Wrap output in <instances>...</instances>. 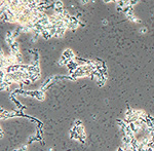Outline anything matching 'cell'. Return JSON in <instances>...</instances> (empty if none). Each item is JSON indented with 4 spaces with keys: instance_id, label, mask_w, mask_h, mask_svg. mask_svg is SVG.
Returning <instances> with one entry per match:
<instances>
[{
    "instance_id": "8fae6325",
    "label": "cell",
    "mask_w": 154,
    "mask_h": 151,
    "mask_svg": "<svg viewBox=\"0 0 154 151\" xmlns=\"http://www.w3.org/2000/svg\"><path fill=\"white\" fill-rule=\"evenodd\" d=\"M5 42L10 46V45H11L13 42H15L14 37H5Z\"/></svg>"
},
{
    "instance_id": "7c38bea8",
    "label": "cell",
    "mask_w": 154,
    "mask_h": 151,
    "mask_svg": "<svg viewBox=\"0 0 154 151\" xmlns=\"http://www.w3.org/2000/svg\"><path fill=\"white\" fill-rule=\"evenodd\" d=\"M127 20L130 21V22H133V23H141V20H139V18H137L136 16L129 17V18H127Z\"/></svg>"
},
{
    "instance_id": "9c48e42d",
    "label": "cell",
    "mask_w": 154,
    "mask_h": 151,
    "mask_svg": "<svg viewBox=\"0 0 154 151\" xmlns=\"http://www.w3.org/2000/svg\"><path fill=\"white\" fill-rule=\"evenodd\" d=\"M14 58H15V60H17V64H20V65L23 64V55L21 54L20 51L14 56Z\"/></svg>"
},
{
    "instance_id": "30bf717a",
    "label": "cell",
    "mask_w": 154,
    "mask_h": 151,
    "mask_svg": "<svg viewBox=\"0 0 154 151\" xmlns=\"http://www.w3.org/2000/svg\"><path fill=\"white\" fill-rule=\"evenodd\" d=\"M55 8H58V9L64 8V4H63V2H62L61 0H57V1L55 2Z\"/></svg>"
},
{
    "instance_id": "ba28073f",
    "label": "cell",
    "mask_w": 154,
    "mask_h": 151,
    "mask_svg": "<svg viewBox=\"0 0 154 151\" xmlns=\"http://www.w3.org/2000/svg\"><path fill=\"white\" fill-rule=\"evenodd\" d=\"M117 124H118V127L121 130V131H123L125 129V127L128 125L125 121H124V119H119V120H117Z\"/></svg>"
},
{
    "instance_id": "ac0fdd59",
    "label": "cell",
    "mask_w": 154,
    "mask_h": 151,
    "mask_svg": "<svg viewBox=\"0 0 154 151\" xmlns=\"http://www.w3.org/2000/svg\"><path fill=\"white\" fill-rule=\"evenodd\" d=\"M102 24H103V25H107V24H108L107 20H103V21H102Z\"/></svg>"
},
{
    "instance_id": "2e32d148",
    "label": "cell",
    "mask_w": 154,
    "mask_h": 151,
    "mask_svg": "<svg viewBox=\"0 0 154 151\" xmlns=\"http://www.w3.org/2000/svg\"><path fill=\"white\" fill-rule=\"evenodd\" d=\"M116 10H117V12H123V8L122 7H120V6H116Z\"/></svg>"
},
{
    "instance_id": "5bb4252c",
    "label": "cell",
    "mask_w": 154,
    "mask_h": 151,
    "mask_svg": "<svg viewBox=\"0 0 154 151\" xmlns=\"http://www.w3.org/2000/svg\"><path fill=\"white\" fill-rule=\"evenodd\" d=\"M139 1L140 0H129V5H132V6H135L139 3Z\"/></svg>"
},
{
    "instance_id": "5b68a950",
    "label": "cell",
    "mask_w": 154,
    "mask_h": 151,
    "mask_svg": "<svg viewBox=\"0 0 154 151\" xmlns=\"http://www.w3.org/2000/svg\"><path fill=\"white\" fill-rule=\"evenodd\" d=\"M41 37H42L43 39H45V40H48V39H50V38H51L52 36H51L50 32L48 31L47 29H44L43 31L41 32Z\"/></svg>"
},
{
    "instance_id": "d6986e66",
    "label": "cell",
    "mask_w": 154,
    "mask_h": 151,
    "mask_svg": "<svg viewBox=\"0 0 154 151\" xmlns=\"http://www.w3.org/2000/svg\"><path fill=\"white\" fill-rule=\"evenodd\" d=\"M116 151H125V150H124V149H123V148H122V146H121V147L117 148V150H116Z\"/></svg>"
},
{
    "instance_id": "8992f818",
    "label": "cell",
    "mask_w": 154,
    "mask_h": 151,
    "mask_svg": "<svg viewBox=\"0 0 154 151\" xmlns=\"http://www.w3.org/2000/svg\"><path fill=\"white\" fill-rule=\"evenodd\" d=\"M40 76H41V73H30V80L32 82H35L40 79Z\"/></svg>"
},
{
    "instance_id": "277c9868",
    "label": "cell",
    "mask_w": 154,
    "mask_h": 151,
    "mask_svg": "<svg viewBox=\"0 0 154 151\" xmlns=\"http://www.w3.org/2000/svg\"><path fill=\"white\" fill-rule=\"evenodd\" d=\"M66 31H67L66 28H58L57 29V33L55 35V38H63Z\"/></svg>"
},
{
    "instance_id": "9a60e30c",
    "label": "cell",
    "mask_w": 154,
    "mask_h": 151,
    "mask_svg": "<svg viewBox=\"0 0 154 151\" xmlns=\"http://www.w3.org/2000/svg\"><path fill=\"white\" fill-rule=\"evenodd\" d=\"M140 33H141V34L147 33V29H146V28H141V29H140Z\"/></svg>"
},
{
    "instance_id": "3957f363",
    "label": "cell",
    "mask_w": 154,
    "mask_h": 151,
    "mask_svg": "<svg viewBox=\"0 0 154 151\" xmlns=\"http://www.w3.org/2000/svg\"><path fill=\"white\" fill-rule=\"evenodd\" d=\"M63 56L66 57V58L69 59V60H74V59L76 58V57H75V54H74V51H73L72 49H70V48L65 49L64 52H63Z\"/></svg>"
},
{
    "instance_id": "6da1fadb",
    "label": "cell",
    "mask_w": 154,
    "mask_h": 151,
    "mask_svg": "<svg viewBox=\"0 0 154 151\" xmlns=\"http://www.w3.org/2000/svg\"><path fill=\"white\" fill-rule=\"evenodd\" d=\"M78 67H79V65H78V63L75 61V60H72V61H70V62H69V64L67 65V68H68L69 72H70V74H72Z\"/></svg>"
},
{
    "instance_id": "e0dca14e",
    "label": "cell",
    "mask_w": 154,
    "mask_h": 151,
    "mask_svg": "<svg viewBox=\"0 0 154 151\" xmlns=\"http://www.w3.org/2000/svg\"><path fill=\"white\" fill-rule=\"evenodd\" d=\"M88 1L89 0H81V3L82 4H86V3H88Z\"/></svg>"
},
{
    "instance_id": "52a82bcc",
    "label": "cell",
    "mask_w": 154,
    "mask_h": 151,
    "mask_svg": "<svg viewBox=\"0 0 154 151\" xmlns=\"http://www.w3.org/2000/svg\"><path fill=\"white\" fill-rule=\"evenodd\" d=\"M70 61H72V60H69V59H67L66 57H64L63 55H62V57H61V59H60V61H59V64L62 65V66H64V65L67 66Z\"/></svg>"
},
{
    "instance_id": "4fadbf2b",
    "label": "cell",
    "mask_w": 154,
    "mask_h": 151,
    "mask_svg": "<svg viewBox=\"0 0 154 151\" xmlns=\"http://www.w3.org/2000/svg\"><path fill=\"white\" fill-rule=\"evenodd\" d=\"M73 125L78 127V126H81V125H83V124H82V121H81L80 119H76L75 121H74V123H73Z\"/></svg>"
},
{
    "instance_id": "7a4b0ae2",
    "label": "cell",
    "mask_w": 154,
    "mask_h": 151,
    "mask_svg": "<svg viewBox=\"0 0 154 151\" xmlns=\"http://www.w3.org/2000/svg\"><path fill=\"white\" fill-rule=\"evenodd\" d=\"M19 51H20V45H19V43L17 41H15L10 45V55L14 57Z\"/></svg>"
},
{
    "instance_id": "ffe728a7",
    "label": "cell",
    "mask_w": 154,
    "mask_h": 151,
    "mask_svg": "<svg viewBox=\"0 0 154 151\" xmlns=\"http://www.w3.org/2000/svg\"><path fill=\"white\" fill-rule=\"evenodd\" d=\"M104 3H109V2H112V0H103Z\"/></svg>"
}]
</instances>
